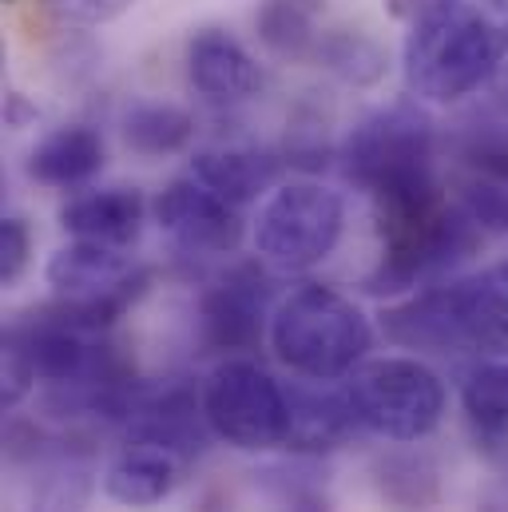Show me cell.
Masks as SVG:
<instances>
[{
  "label": "cell",
  "mask_w": 508,
  "mask_h": 512,
  "mask_svg": "<svg viewBox=\"0 0 508 512\" xmlns=\"http://www.w3.org/2000/svg\"><path fill=\"white\" fill-rule=\"evenodd\" d=\"M501 56V28L473 0H433L409 24L401 68L417 100L457 104L497 76Z\"/></svg>",
  "instance_id": "1"
},
{
  "label": "cell",
  "mask_w": 508,
  "mask_h": 512,
  "mask_svg": "<svg viewBox=\"0 0 508 512\" xmlns=\"http://www.w3.org/2000/svg\"><path fill=\"white\" fill-rule=\"evenodd\" d=\"M389 342L425 354H508V286L497 270L417 290L385 310Z\"/></svg>",
  "instance_id": "2"
},
{
  "label": "cell",
  "mask_w": 508,
  "mask_h": 512,
  "mask_svg": "<svg viewBox=\"0 0 508 512\" xmlns=\"http://www.w3.org/2000/svg\"><path fill=\"white\" fill-rule=\"evenodd\" d=\"M374 346V326L354 298L334 286L306 282L290 290L270 318V350L306 382L350 378Z\"/></svg>",
  "instance_id": "3"
},
{
  "label": "cell",
  "mask_w": 508,
  "mask_h": 512,
  "mask_svg": "<svg viewBox=\"0 0 508 512\" xmlns=\"http://www.w3.org/2000/svg\"><path fill=\"white\" fill-rule=\"evenodd\" d=\"M346 179L374 199L437 187V131L413 104H393L366 116L342 147Z\"/></svg>",
  "instance_id": "4"
},
{
  "label": "cell",
  "mask_w": 508,
  "mask_h": 512,
  "mask_svg": "<svg viewBox=\"0 0 508 512\" xmlns=\"http://www.w3.org/2000/svg\"><path fill=\"white\" fill-rule=\"evenodd\" d=\"M346 231V203L314 179H290L266 195L254 219V255L278 274H298L334 255Z\"/></svg>",
  "instance_id": "5"
},
{
  "label": "cell",
  "mask_w": 508,
  "mask_h": 512,
  "mask_svg": "<svg viewBox=\"0 0 508 512\" xmlns=\"http://www.w3.org/2000/svg\"><path fill=\"white\" fill-rule=\"evenodd\" d=\"M346 397L362 429L381 441H421L445 417V382L421 358H370L346 378Z\"/></svg>",
  "instance_id": "6"
},
{
  "label": "cell",
  "mask_w": 508,
  "mask_h": 512,
  "mask_svg": "<svg viewBox=\"0 0 508 512\" xmlns=\"http://www.w3.org/2000/svg\"><path fill=\"white\" fill-rule=\"evenodd\" d=\"M203 421L211 437L258 453L282 445L286 433V389L251 358H223L199 389Z\"/></svg>",
  "instance_id": "7"
},
{
  "label": "cell",
  "mask_w": 508,
  "mask_h": 512,
  "mask_svg": "<svg viewBox=\"0 0 508 512\" xmlns=\"http://www.w3.org/2000/svg\"><path fill=\"white\" fill-rule=\"evenodd\" d=\"M159 231L183 255H231L243 243V215L195 175L171 179L155 199Z\"/></svg>",
  "instance_id": "8"
},
{
  "label": "cell",
  "mask_w": 508,
  "mask_h": 512,
  "mask_svg": "<svg viewBox=\"0 0 508 512\" xmlns=\"http://www.w3.org/2000/svg\"><path fill=\"white\" fill-rule=\"evenodd\" d=\"M270 278L258 266H239L219 278L199 302V338L207 350H251L270 326Z\"/></svg>",
  "instance_id": "9"
},
{
  "label": "cell",
  "mask_w": 508,
  "mask_h": 512,
  "mask_svg": "<svg viewBox=\"0 0 508 512\" xmlns=\"http://www.w3.org/2000/svg\"><path fill=\"white\" fill-rule=\"evenodd\" d=\"M187 80L211 104H243L262 88L254 56L227 28H199L187 40Z\"/></svg>",
  "instance_id": "10"
},
{
  "label": "cell",
  "mask_w": 508,
  "mask_h": 512,
  "mask_svg": "<svg viewBox=\"0 0 508 512\" xmlns=\"http://www.w3.org/2000/svg\"><path fill=\"white\" fill-rule=\"evenodd\" d=\"M143 219H147V203L135 187H96L60 207V227L72 239L112 251H127L139 243Z\"/></svg>",
  "instance_id": "11"
},
{
  "label": "cell",
  "mask_w": 508,
  "mask_h": 512,
  "mask_svg": "<svg viewBox=\"0 0 508 512\" xmlns=\"http://www.w3.org/2000/svg\"><path fill=\"white\" fill-rule=\"evenodd\" d=\"M44 278L60 298H108L147 282V274L135 270L124 251L80 243V239H72L68 247H60L48 258Z\"/></svg>",
  "instance_id": "12"
},
{
  "label": "cell",
  "mask_w": 508,
  "mask_h": 512,
  "mask_svg": "<svg viewBox=\"0 0 508 512\" xmlns=\"http://www.w3.org/2000/svg\"><path fill=\"white\" fill-rule=\"evenodd\" d=\"M358 429V417L350 409L346 389H314V385H290L286 389V433L282 445L294 453H330L350 441Z\"/></svg>",
  "instance_id": "13"
},
{
  "label": "cell",
  "mask_w": 508,
  "mask_h": 512,
  "mask_svg": "<svg viewBox=\"0 0 508 512\" xmlns=\"http://www.w3.org/2000/svg\"><path fill=\"white\" fill-rule=\"evenodd\" d=\"M100 167H104V139L100 131L84 128V124L48 131L28 155V175L52 191L84 187L88 179L100 175Z\"/></svg>",
  "instance_id": "14"
},
{
  "label": "cell",
  "mask_w": 508,
  "mask_h": 512,
  "mask_svg": "<svg viewBox=\"0 0 508 512\" xmlns=\"http://www.w3.org/2000/svg\"><path fill=\"white\" fill-rule=\"evenodd\" d=\"M326 0H258L254 28L270 56L286 64H314L322 48Z\"/></svg>",
  "instance_id": "15"
},
{
  "label": "cell",
  "mask_w": 508,
  "mask_h": 512,
  "mask_svg": "<svg viewBox=\"0 0 508 512\" xmlns=\"http://www.w3.org/2000/svg\"><path fill=\"white\" fill-rule=\"evenodd\" d=\"M191 175L219 199L247 207L278 179V159H270L258 147H203L191 159Z\"/></svg>",
  "instance_id": "16"
},
{
  "label": "cell",
  "mask_w": 508,
  "mask_h": 512,
  "mask_svg": "<svg viewBox=\"0 0 508 512\" xmlns=\"http://www.w3.org/2000/svg\"><path fill=\"white\" fill-rule=\"evenodd\" d=\"M175 485H179V457L151 445L124 449L104 473V493L124 509H155L175 493Z\"/></svg>",
  "instance_id": "17"
},
{
  "label": "cell",
  "mask_w": 508,
  "mask_h": 512,
  "mask_svg": "<svg viewBox=\"0 0 508 512\" xmlns=\"http://www.w3.org/2000/svg\"><path fill=\"white\" fill-rule=\"evenodd\" d=\"M120 131H124V143L135 155L163 159V155H175V151H183L191 143L195 120L179 104H155V100H147V104L127 108L124 128Z\"/></svg>",
  "instance_id": "18"
},
{
  "label": "cell",
  "mask_w": 508,
  "mask_h": 512,
  "mask_svg": "<svg viewBox=\"0 0 508 512\" xmlns=\"http://www.w3.org/2000/svg\"><path fill=\"white\" fill-rule=\"evenodd\" d=\"M461 405L477 437L508 445V362H481L465 374Z\"/></svg>",
  "instance_id": "19"
},
{
  "label": "cell",
  "mask_w": 508,
  "mask_h": 512,
  "mask_svg": "<svg viewBox=\"0 0 508 512\" xmlns=\"http://www.w3.org/2000/svg\"><path fill=\"white\" fill-rule=\"evenodd\" d=\"M381 501H389L397 512H429L441 501V477L433 461L413 453H393L378 461Z\"/></svg>",
  "instance_id": "20"
},
{
  "label": "cell",
  "mask_w": 508,
  "mask_h": 512,
  "mask_svg": "<svg viewBox=\"0 0 508 512\" xmlns=\"http://www.w3.org/2000/svg\"><path fill=\"white\" fill-rule=\"evenodd\" d=\"M314 64H326L330 72H338L350 84H374L385 72V52L378 48V40H370L366 32L334 28V32L322 36V48H318Z\"/></svg>",
  "instance_id": "21"
},
{
  "label": "cell",
  "mask_w": 508,
  "mask_h": 512,
  "mask_svg": "<svg viewBox=\"0 0 508 512\" xmlns=\"http://www.w3.org/2000/svg\"><path fill=\"white\" fill-rule=\"evenodd\" d=\"M32 255V235H28V223L20 215H4L0 219V282L12 286Z\"/></svg>",
  "instance_id": "22"
},
{
  "label": "cell",
  "mask_w": 508,
  "mask_h": 512,
  "mask_svg": "<svg viewBox=\"0 0 508 512\" xmlns=\"http://www.w3.org/2000/svg\"><path fill=\"white\" fill-rule=\"evenodd\" d=\"M48 12L60 20V24H76V28H88V24H108L116 20L120 12H127L135 0H44Z\"/></svg>",
  "instance_id": "23"
},
{
  "label": "cell",
  "mask_w": 508,
  "mask_h": 512,
  "mask_svg": "<svg viewBox=\"0 0 508 512\" xmlns=\"http://www.w3.org/2000/svg\"><path fill=\"white\" fill-rule=\"evenodd\" d=\"M497 274H501V282L508 286V262H505V266H497Z\"/></svg>",
  "instance_id": "24"
}]
</instances>
